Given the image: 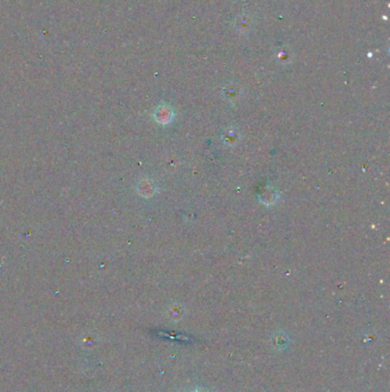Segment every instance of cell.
<instances>
[{"label": "cell", "mask_w": 390, "mask_h": 392, "mask_svg": "<svg viewBox=\"0 0 390 392\" xmlns=\"http://www.w3.org/2000/svg\"><path fill=\"white\" fill-rule=\"evenodd\" d=\"M154 116L156 118V121L160 123V124H168V123H170L173 120L174 113L170 106L162 105L157 107L156 110H154Z\"/></svg>", "instance_id": "6da1fadb"}, {"label": "cell", "mask_w": 390, "mask_h": 392, "mask_svg": "<svg viewBox=\"0 0 390 392\" xmlns=\"http://www.w3.org/2000/svg\"><path fill=\"white\" fill-rule=\"evenodd\" d=\"M250 27H252V19H250V17L248 14L240 15V17L236 19V21H234V29L240 34L248 33L250 29Z\"/></svg>", "instance_id": "7a4b0ae2"}, {"label": "cell", "mask_w": 390, "mask_h": 392, "mask_svg": "<svg viewBox=\"0 0 390 392\" xmlns=\"http://www.w3.org/2000/svg\"><path fill=\"white\" fill-rule=\"evenodd\" d=\"M154 189H156L154 185L148 179L141 181V184L138 185V191H140L142 195H144V197L152 196L154 193Z\"/></svg>", "instance_id": "3957f363"}, {"label": "cell", "mask_w": 390, "mask_h": 392, "mask_svg": "<svg viewBox=\"0 0 390 392\" xmlns=\"http://www.w3.org/2000/svg\"><path fill=\"white\" fill-rule=\"evenodd\" d=\"M290 54L288 52H286V53L280 52V59L282 62H288L290 60Z\"/></svg>", "instance_id": "277c9868"}]
</instances>
